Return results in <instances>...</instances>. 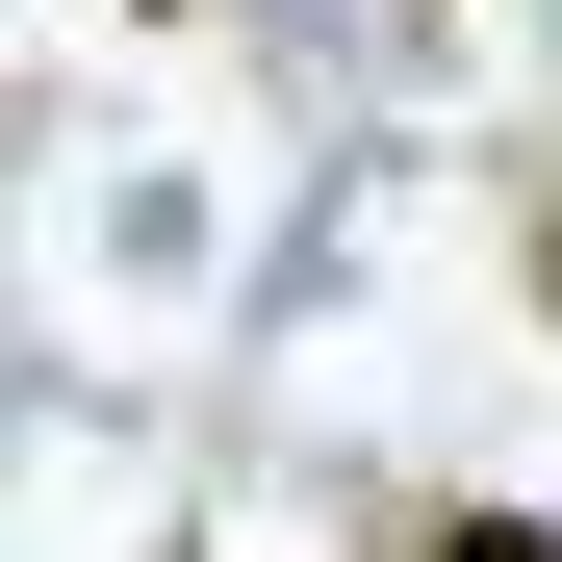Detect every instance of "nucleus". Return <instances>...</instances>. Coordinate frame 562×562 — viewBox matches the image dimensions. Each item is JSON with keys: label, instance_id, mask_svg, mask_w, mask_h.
Wrapping results in <instances>:
<instances>
[{"label": "nucleus", "instance_id": "nucleus-1", "mask_svg": "<svg viewBox=\"0 0 562 562\" xmlns=\"http://www.w3.org/2000/svg\"><path fill=\"white\" fill-rule=\"evenodd\" d=\"M409 562H562V537H537V512H435Z\"/></svg>", "mask_w": 562, "mask_h": 562}]
</instances>
